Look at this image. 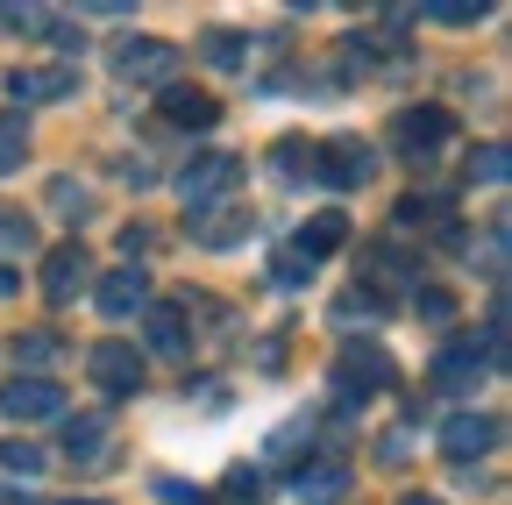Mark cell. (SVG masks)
<instances>
[{"instance_id":"cell-33","label":"cell","mask_w":512,"mask_h":505,"mask_svg":"<svg viewBox=\"0 0 512 505\" xmlns=\"http://www.w3.org/2000/svg\"><path fill=\"white\" fill-rule=\"evenodd\" d=\"M64 505H100V498H64Z\"/></svg>"},{"instance_id":"cell-13","label":"cell","mask_w":512,"mask_h":505,"mask_svg":"<svg viewBox=\"0 0 512 505\" xmlns=\"http://www.w3.org/2000/svg\"><path fill=\"white\" fill-rule=\"evenodd\" d=\"M342 491H349V463H342V456H328V463H306V470L292 477V498H299V505H335Z\"/></svg>"},{"instance_id":"cell-10","label":"cell","mask_w":512,"mask_h":505,"mask_svg":"<svg viewBox=\"0 0 512 505\" xmlns=\"http://www.w3.org/2000/svg\"><path fill=\"white\" fill-rule=\"evenodd\" d=\"M498 449V420L491 413H456V420H441V456L448 463H477Z\"/></svg>"},{"instance_id":"cell-8","label":"cell","mask_w":512,"mask_h":505,"mask_svg":"<svg viewBox=\"0 0 512 505\" xmlns=\"http://www.w3.org/2000/svg\"><path fill=\"white\" fill-rule=\"evenodd\" d=\"M79 86V72L72 65H15L8 72V100L15 107H50V100H64Z\"/></svg>"},{"instance_id":"cell-19","label":"cell","mask_w":512,"mask_h":505,"mask_svg":"<svg viewBox=\"0 0 512 505\" xmlns=\"http://www.w3.org/2000/svg\"><path fill=\"white\" fill-rule=\"evenodd\" d=\"M200 50H207V65H214V72H235L242 57H249V36H235V29H207Z\"/></svg>"},{"instance_id":"cell-24","label":"cell","mask_w":512,"mask_h":505,"mask_svg":"<svg viewBox=\"0 0 512 505\" xmlns=\"http://www.w3.org/2000/svg\"><path fill=\"white\" fill-rule=\"evenodd\" d=\"M242 228H256V221H249V214H207L200 242H207V249H228V242H242Z\"/></svg>"},{"instance_id":"cell-27","label":"cell","mask_w":512,"mask_h":505,"mask_svg":"<svg viewBox=\"0 0 512 505\" xmlns=\"http://www.w3.org/2000/svg\"><path fill=\"white\" fill-rule=\"evenodd\" d=\"M36 242V228L22 221V214H8V207H0V249H29Z\"/></svg>"},{"instance_id":"cell-22","label":"cell","mask_w":512,"mask_h":505,"mask_svg":"<svg viewBox=\"0 0 512 505\" xmlns=\"http://www.w3.org/2000/svg\"><path fill=\"white\" fill-rule=\"evenodd\" d=\"M43 463H50V456L36 449V441H0V470H8V477H22V484H29Z\"/></svg>"},{"instance_id":"cell-20","label":"cell","mask_w":512,"mask_h":505,"mask_svg":"<svg viewBox=\"0 0 512 505\" xmlns=\"http://www.w3.org/2000/svg\"><path fill=\"white\" fill-rule=\"evenodd\" d=\"M463 178H470V185H505V143H477V150L463 157Z\"/></svg>"},{"instance_id":"cell-17","label":"cell","mask_w":512,"mask_h":505,"mask_svg":"<svg viewBox=\"0 0 512 505\" xmlns=\"http://www.w3.org/2000/svg\"><path fill=\"white\" fill-rule=\"evenodd\" d=\"M143 335H150V349L178 356L185 349V306H143Z\"/></svg>"},{"instance_id":"cell-28","label":"cell","mask_w":512,"mask_h":505,"mask_svg":"<svg viewBox=\"0 0 512 505\" xmlns=\"http://www.w3.org/2000/svg\"><path fill=\"white\" fill-rule=\"evenodd\" d=\"M413 306H420V321H434V328L448 321V313H456V299H448V292H420Z\"/></svg>"},{"instance_id":"cell-18","label":"cell","mask_w":512,"mask_h":505,"mask_svg":"<svg viewBox=\"0 0 512 505\" xmlns=\"http://www.w3.org/2000/svg\"><path fill=\"white\" fill-rule=\"evenodd\" d=\"M29 157V121L22 114H0V178H15Z\"/></svg>"},{"instance_id":"cell-14","label":"cell","mask_w":512,"mask_h":505,"mask_svg":"<svg viewBox=\"0 0 512 505\" xmlns=\"http://www.w3.org/2000/svg\"><path fill=\"white\" fill-rule=\"evenodd\" d=\"M171 129H214L221 121V107H214V93H200V86H164V107H157Z\"/></svg>"},{"instance_id":"cell-32","label":"cell","mask_w":512,"mask_h":505,"mask_svg":"<svg viewBox=\"0 0 512 505\" xmlns=\"http://www.w3.org/2000/svg\"><path fill=\"white\" fill-rule=\"evenodd\" d=\"M399 505H441V498H399Z\"/></svg>"},{"instance_id":"cell-5","label":"cell","mask_w":512,"mask_h":505,"mask_svg":"<svg viewBox=\"0 0 512 505\" xmlns=\"http://www.w3.org/2000/svg\"><path fill=\"white\" fill-rule=\"evenodd\" d=\"M79 292H93V257H86V242H57L43 257V299L50 306H72Z\"/></svg>"},{"instance_id":"cell-11","label":"cell","mask_w":512,"mask_h":505,"mask_svg":"<svg viewBox=\"0 0 512 505\" xmlns=\"http://www.w3.org/2000/svg\"><path fill=\"white\" fill-rule=\"evenodd\" d=\"M93 306L107 313V321H128V313L150 306V278H143V271H107V278L93 285Z\"/></svg>"},{"instance_id":"cell-15","label":"cell","mask_w":512,"mask_h":505,"mask_svg":"<svg viewBox=\"0 0 512 505\" xmlns=\"http://www.w3.org/2000/svg\"><path fill=\"white\" fill-rule=\"evenodd\" d=\"M342 242H349V214H335V207H328V214H313V221L299 228V242H292V249H299L306 264H320V257H335Z\"/></svg>"},{"instance_id":"cell-9","label":"cell","mask_w":512,"mask_h":505,"mask_svg":"<svg viewBox=\"0 0 512 505\" xmlns=\"http://www.w3.org/2000/svg\"><path fill=\"white\" fill-rule=\"evenodd\" d=\"M228 185H235V157L214 150V157H200V164H185V171H178V200H185L192 214H207V207L228 193Z\"/></svg>"},{"instance_id":"cell-3","label":"cell","mask_w":512,"mask_h":505,"mask_svg":"<svg viewBox=\"0 0 512 505\" xmlns=\"http://www.w3.org/2000/svg\"><path fill=\"white\" fill-rule=\"evenodd\" d=\"M448 136H456V114H448V107H406V114L392 121V150L413 157V164H427Z\"/></svg>"},{"instance_id":"cell-12","label":"cell","mask_w":512,"mask_h":505,"mask_svg":"<svg viewBox=\"0 0 512 505\" xmlns=\"http://www.w3.org/2000/svg\"><path fill=\"white\" fill-rule=\"evenodd\" d=\"M107 441H114V413L64 420V456H72V463H107Z\"/></svg>"},{"instance_id":"cell-29","label":"cell","mask_w":512,"mask_h":505,"mask_svg":"<svg viewBox=\"0 0 512 505\" xmlns=\"http://www.w3.org/2000/svg\"><path fill=\"white\" fill-rule=\"evenodd\" d=\"M228 498H264V477H256V470H228Z\"/></svg>"},{"instance_id":"cell-2","label":"cell","mask_w":512,"mask_h":505,"mask_svg":"<svg viewBox=\"0 0 512 505\" xmlns=\"http://www.w3.org/2000/svg\"><path fill=\"white\" fill-rule=\"evenodd\" d=\"M392 377H399V363L384 356L377 342H349V349L335 356V377H328V385H335V399H363V392H384Z\"/></svg>"},{"instance_id":"cell-21","label":"cell","mask_w":512,"mask_h":505,"mask_svg":"<svg viewBox=\"0 0 512 505\" xmlns=\"http://www.w3.org/2000/svg\"><path fill=\"white\" fill-rule=\"evenodd\" d=\"M448 207H456L448 193H406L392 221H399V228H413V221H448Z\"/></svg>"},{"instance_id":"cell-26","label":"cell","mask_w":512,"mask_h":505,"mask_svg":"<svg viewBox=\"0 0 512 505\" xmlns=\"http://www.w3.org/2000/svg\"><path fill=\"white\" fill-rule=\"evenodd\" d=\"M491 8H484V0H441V8H434V22H448V29H470V22H484Z\"/></svg>"},{"instance_id":"cell-30","label":"cell","mask_w":512,"mask_h":505,"mask_svg":"<svg viewBox=\"0 0 512 505\" xmlns=\"http://www.w3.org/2000/svg\"><path fill=\"white\" fill-rule=\"evenodd\" d=\"M157 498H164V505H200V491H192V484H171V477L157 484Z\"/></svg>"},{"instance_id":"cell-1","label":"cell","mask_w":512,"mask_h":505,"mask_svg":"<svg viewBox=\"0 0 512 505\" xmlns=\"http://www.w3.org/2000/svg\"><path fill=\"white\" fill-rule=\"evenodd\" d=\"M370 171H377V150L356 143V136H328V143L306 150V178L335 185V193H356V185H370Z\"/></svg>"},{"instance_id":"cell-31","label":"cell","mask_w":512,"mask_h":505,"mask_svg":"<svg viewBox=\"0 0 512 505\" xmlns=\"http://www.w3.org/2000/svg\"><path fill=\"white\" fill-rule=\"evenodd\" d=\"M0 505H36V491L29 484H0Z\"/></svg>"},{"instance_id":"cell-25","label":"cell","mask_w":512,"mask_h":505,"mask_svg":"<svg viewBox=\"0 0 512 505\" xmlns=\"http://www.w3.org/2000/svg\"><path fill=\"white\" fill-rule=\"evenodd\" d=\"M0 29H22V36H50V15H43V8H15V0H8V8H0Z\"/></svg>"},{"instance_id":"cell-6","label":"cell","mask_w":512,"mask_h":505,"mask_svg":"<svg viewBox=\"0 0 512 505\" xmlns=\"http://www.w3.org/2000/svg\"><path fill=\"white\" fill-rule=\"evenodd\" d=\"M0 413L8 420H57L64 413V385L57 377H8V385H0Z\"/></svg>"},{"instance_id":"cell-7","label":"cell","mask_w":512,"mask_h":505,"mask_svg":"<svg viewBox=\"0 0 512 505\" xmlns=\"http://www.w3.org/2000/svg\"><path fill=\"white\" fill-rule=\"evenodd\" d=\"M86 370H93V385L100 392H143V349L136 342H93V356H86Z\"/></svg>"},{"instance_id":"cell-16","label":"cell","mask_w":512,"mask_h":505,"mask_svg":"<svg viewBox=\"0 0 512 505\" xmlns=\"http://www.w3.org/2000/svg\"><path fill=\"white\" fill-rule=\"evenodd\" d=\"M57 356H64V335H57V328H22V335H15V363H22V377H43Z\"/></svg>"},{"instance_id":"cell-23","label":"cell","mask_w":512,"mask_h":505,"mask_svg":"<svg viewBox=\"0 0 512 505\" xmlns=\"http://www.w3.org/2000/svg\"><path fill=\"white\" fill-rule=\"evenodd\" d=\"M271 285L278 292H299V285H313V264L299 257V249H285V257H271Z\"/></svg>"},{"instance_id":"cell-4","label":"cell","mask_w":512,"mask_h":505,"mask_svg":"<svg viewBox=\"0 0 512 505\" xmlns=\"http://www.w3.org/2000/svg\"><path fill=\"white\" fill-rule=\"evenodd\" d=\"M114 65H121V79L171 86V72H178V43H164V36H121V43H114Z\"/></svg>"}]
</instances>
